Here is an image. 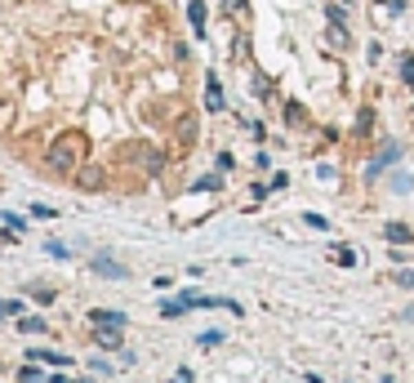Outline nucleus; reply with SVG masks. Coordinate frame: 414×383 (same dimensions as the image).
Listing matches in <instances>:
<instances>
[{"label":"nucleus","mask_w":414,"mask_h":383,"mask_svg":"<svg viewBox=\"0 0 414 383\" xmlns=\"http://www.w3.org/2000/svg\"><path fill=\"white\" fill-rule=\"evenodd\" d=\"M187 18H192V32L205 36V5H201V0H192V5H187Z\"/></svg>","instance_id":"obj_7"},{"label":"nucleus","mask_w":414,"mask_h":383,"mask_svg":"<svg viewBox=\"0 0 414 383\" xmlns=\"http://www.w3.org/2000/svg\"><path fill=\"white\" fill-rule=\"evenodd\" d=\"M0 316H23V298H0Z\"/></svg>","instance_id":"obj_12"},{"label":"nucleus","mask_w":414,"mask_h":383,"mask_svg":"<svg viewBox=\"0 0 414 383\" xmlns=\"http://www.w3.org/2000/svg\"><path fill=\"white\" fill-rule=\"evenodd\" d=\"M388 241H392V245H401V241L410 245V241H414V232L406 228V223H388Z\"/></svg>","instance_id":"obj_8"},{"label":"nucleus","mask_w":414,"mask_h":383,"mask_svg":"<svg viewBox=\"0 0 414 383\" xmlns=\"http://www.w3.org/2000/svg\"><path fill=\"white\" fill-rule=\"evenodd\" d=\"M50 383H76V379H63V375H54ZM85 383H89V379H85Z\"/></svg>","instance_id":"obj_25"},{"label":"nucleus","mask_w":414,"mask_h":383,"mask_svg":"<svg viewBox=\"0 0 414 383\" xmlns=\"http://www.w3.org/2000/svg\"><path fill=\"white\" fill-rule=\"evenodd\" d=\"M32 361H50V366H67V357H63V352H45V348H36V352H32Z\"/></svg>","instance_id":"obj_9"},{"label":"nucleus","mask_w":414,"mask_h":383,"mask_svg":"<svg viewBox=\"0 0 414 383\" xmlns=\"http://www.w3.org/2000/svg\"><path fill=\"white\" fill-rule=\"evenodd\" d=\"M45 254H54V259H67V245H58V241H50V245H45Z\"/></svg>","instance_id":"obj_21"},{"label":"nucleus","mask_w":414,"mask_h":383,"mask_svg":"<svg viewBox=\"0 0 414 383\" xmlns=\"http://www.w3.org/2000/svg\"><path fill=\"white\" fill-rule=\"evenodd\" d=\"M303 223H307V228H316V232H325V228H330V223H325L321 214H303Z\"/></svg>","instance_id":"obj_18"},{"label":"nucleus","mask_w":414,"mask_h":383,"mask_svg":"<svg viewBox=\"0 0 414 383\" xmlns=\"http://www.w3.org/2000/svg\"><path fill=\"white\" fill-rule=\"evenodd\" d=\"M89 267H94L98 276H107V281H120V276H129V272H125V267H120V263H116L111 254H98V259H94Z\"/></svg>","instance_id":"obj_3"},{"label":"nucleus","mask_w":414,"mask_h":383,"mask_svg":"<svg viewBox=\"0 0 414 383\" xmlns=\"http://www.w3.org/2000/svg\"><path fill=\"white\" fill-rule=\"evenodd\" d=\"M174 383H192V370H178V375H174Z\"/></svg>","instance_id":"obj_24"},{"label":"nucleus","mask_w":414,"mask_h":383,"mask_svg":"<svg viewBox=\"0 0 414 383\" xmlns=\"http://www.w3.org/2000/svg\"><path fill=\"white\" fill-rule=\"evenodd\" d=\"M89 325H120V330H125V312H111V307H94V312H89Z\"/></svg>","instance_id":"obj_6"},{"label":"nucleus","mask_w":414,"mask_h":383,"mask_svg":"<svg viewBox=\"0 0 414 383\" xmlns=\"http://www.w3.org/2000/svg\"><path fill=\"white\" fill-rule=\"evenodd\" d=\"M94 343L107 348V352H116L120 348V325H94Z\"/></svg>","instance_id":"obj_4"},{"label":"nucleus","mask_w":414,"mask_h":383,"mask_svg":"<svg viewBox=\"0 0 414 383\" xmlns=\"http://www.w3.org/2000/svg\"><path fill=\"white\" fill-rule=\"evenodd\" d=\"M325 41H330V45H334V50H343V45H347V32H343V27H338V23H334V27H330V32H325Z\"/></svg>","instance_id":"obj_13"},{"label":"nucleus","mask_w":414,"mask_h":383,"mask_svg":"<svg viewBox=\"0 0 414 383\" xmlns=\"http://www.w3.org/2000/svg\"><path fill=\"white\" fill-rule=\"evenodd\" d=\"M18 379H23V383H45V375L36 366H23V370H18Z\"/></svg>","instance_id":"obj_15"},{"label":"nucleus","mask_w":414,"mask_h":383,"mask_svg":"<svg viewBox=\"0 0 414 383\" xmlns=\"http://www.w3.org/2000/svg\"><path fill=\"white\" fill-rule=\"evenodd\" d=\"M80 188H102V170H80Z\"/></svg>","instance_id":"obj_11"},{"label":"nucleus","mask_w":414,"mask_h":383,"mask_svg":"<svg viewBox=\"0 0 414 383\" xmlns=\"http://www.w3.org/2000/svg\"><path fill=\"white\" fill-rule=\"evenodd\" d=\"M214 188H219V174H210V179L196 183V192H214Z\"/></svg>","instance_id":"obj_22"},{"label":"nucleus","mask_w":414,"mask_h":383,"mask_svg":"<svg viewBox=\"0 0 414 383\" xmlns=\"http://www.w3.org/2000/svg\"><path fill=\"white\" fill-rule=\"evenodd\" d=\"M32 298H41V303H50V298H54V289H50V285H32Z\"/></svg>","instance_id":"obj_20"},{"label":"nucleus","mask_w":414,"mask_h":383,"mask_svg":"<svg viewBox=\"0 0 414 383\" xmlns=\"http://www.w3.org/2000/svg\"><path fill=\"white\" fill-rule=\"evenodd\" d=\"M406 281H410V285H414V272H410V276H406Z\"/></svg>","instance_id":"obj_26"},{"label":"nucleus","mask_w":414,"mask_h":383,"mask_svg":"<svg viewBox=\"0 0 414 383\" xmlns=\"http://www.w3.org/2000/svg\"><path fill=\"white\" fill-rule=\"evenodd\" d=\"M196 343H201V348H219V343H223V330H205Z\"/></svg>","instance_id":"obj_14"},{"label":"nucleus","mask_w":414,"mask_h":383,"mask_svg":"<svg viewBox=\"0 0 414 383\" xmlns=\"http://www.w3.org/2000/svg\"><path fill=\"white\" fill-rule=\"evenodd\" d=\"M334 259H338V263H343V267H352V263H356V254H352V250H347V245H338V254H334Z\"/></svg>","instance_id":"obj_19"},{"label":"nucleus","mask_w":414,"mask_h":383,"mask_svg":"<svg viewBox=\"0 0 414 383\" xmlns=\"http://www.w3.org/2000/svg\"><path fill=\"white\" fill-rule=\"evenodd\" d=\"M205 107L210 111H223V85H219V76H205Z\"/></svg>","instance_id":"obj_5"},{"label":"nucleus","mask_w":414,"mask_h":383,"mask_svg":"<svg viewBox=\"0 0 414 383\" xmlns=\"http://www.w3.org/2000/svg\"><path fill=\"white\" fill-rule=\"evenodd\" d=\"M401 80H406V85H414V58H410V54L401 58Z\"/></svg>","instance_id":"obj_16"},{"label":"nucleus","mask_w":414,"mask_h":383,"mask_svg":"<svg viewBox=\"0 0 414 383\" xmlns=\"http://www.w3.org/2000/svg\"><path fill=\"white\" fill-rule=\"evenodd\" d=\"M80 156H85V134H80V129H67V134H58L50 143V170L72 174L80 165Z\"/></svg>","instance_id":"obj_1"},{"label":"nucleus","mask_w":414,"mask_h":383,"mask_svg":"<svg viewBox=\"0 0 414 383\" xmlns=\"http://www.w3.org/2000/svg\"><path fill=\"white\" fill-rule=\"evenodd\" d=\"M18 330H23V334H45V321H41V316H23Z\"/></svg>","instance_id":"obj_10"},{"label":"nucleus","mask_w":414,"mask_h":383,"mask_svg":"<svg viewBox=\"0 0 414 383\" xmlns=\"http://www.w3.org/2000/svg\"><path fill=\"white\" fill-rule=\"evenodd\" d=\"M223 9H237V14H241V9H246V0H223Z\"/></svg>","instance_id":"obj_23"},{"label":"nucleus","mask_w":414,"mask_h":383,"mask_svg":"<svg viewBox=\"0 0 414 383\" xmlns=\"http://www.w3.org/2000/svg\"><path fill=\"white\" fill-rule=\"evenodd\" d=\"M397 156H401V147H397V143H383V152H379V156H374V161H370V165H365V174H370V179H379V174H383V170H388V165H392V161H397Z\"/></svg>","instance_id":"obj_2"},{"label":"nucleus","mask_w":414,"mask_h":383,"mask_svg":"<svg viewBox=\"0 0 414 383\" xmlns=\"http://www.w3.org/2000/svg\"><path fill=\"white\" fill-rule=\"evenodd\" d=\"M370 125H374V111H361L356 116V134H370Z\"/></svg>","instance_id":"obj_17"}]
</instances>
